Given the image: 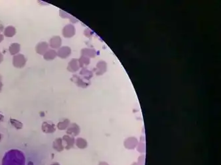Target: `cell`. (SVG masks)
I'll return each instance as SVG.
<instances>
[{"mask_svg": "<svg viewBox=\"0 0 221 165\" xmlns=\"http://www.w3.org/2000/svg\"><path fill=\"white\" fill-rule=\"evenodd\" d=\"M145 143H140L137 144V151H139L140 153H144L145 151Z\"/></svg>", "mask_w": 221, "mask_h": 165, "instance_id": "cell-23", "label": "cell"}, {"mask_svg": "<svg viewBox=\"0 0 221 165\" xmlns=\"http://www.w3.org/2000/svg\"><path fill=\"white\" fill-rule=\"evenodd\" d=\"M2 165H36L35 160H27L25 153L19 149H11L5 153Z\"/></svg>", "mask_w": 221, "mask_h": 165, "instance_id": "cell-1", "label": "cell"}, {"mask_svg": "<svg viewBox=\"0 0 221 165\" xmlns=\"http://www.w3.org/2000/svg\"><path fill=\"white\" fill-rule=\"evenodd\" d=\"M3 118H4V116L2 114V113L0 112V122H2L3 120Z\"/></svg>", "mask_w": 221, "mask_h": 165, "instance_id": "cell-24", "label": "cell"}, {"mask_svg": "<svg viewBox=\"0 0 221 165\" xmlns=\"http://www.w3.org/2000/svg\"><path fill=\"white\" fill-rule=\"evenodd\" d=\"M3 30V27L2 24H0V33H1L2 31Z\"/></svg>", "mask_w": 221, "mask_h": 165, "instance_id": "cell-28", "label": "cell"}, {"mask_svg": "<svg viewBox=\"0 0 221 165\" xmlns=\"http://www.w3.org/2000/svg\"><path fill=\"white\" fill-rule=\"evenodd\" d=\"M131 165H141V164H140L139 163H134V164H132Z\"/></svg>", "mask_w": 221, "mask_h": 165, "instance_id": "cell-30", "label": "cell"}, {"mask_svg": "<svg viewBox=\"0 0 221 165\" xmlns=\"http://www.w3.org/2000/svg\"><path fill=\"white\" fill-rule=\"evenodd\" d=\"M98 165H109L107 163H105V162H101L99 163V164Z\"/></svg>", "mask_w": 221, "mask_h": 165, "instance_id": "cell-27", "label": "cell"}, {"mask_svg": "<svg viewBox=\"0 0 221 165\" xmlns=\"http://www.w3.org/2000/svg\"><path fill=\"white\" fill-rule=\"evenodd\" d=\"M57 53L54 50H48L44 54V58L46 60H53V59H55L57 56Z\"/></svg>", "mask_w": 221, "mask_h": 165, "instance_id": "cell-17", "label": "cell"}, {"mask_svg": "<svg viewBox=\"0 0 221 165\" xmlns=\"http://www.w3.org/2000/svg\"><path fill=\"white\" fill-rule=\"evenodd\" d=\"M71 54V49L68 46H63L58 49L57 55L61 58H67Z\"/></svg>", "mask_w": 221, "mask_h": 165, "instance_id": "cell-7", "label": "cell"}, {"mask_svg": "<svg viewBox=\"0 0 221 165\" xmlns=\"http://www.w3.org/2000/svg\"><path fill=\"white\" fill-rule=\"evenodd\" d=\"M16 34V29L13 26H8L4 30V35L7 37H12Z\"/></svg>", "mask_w": 221, "mask_h": 165, "instance_id": "cell-16", "label": "cell"}, {"mask_svg": "<svg viewBox=\"0 0 221 165\" xmlns=\"http://www.w3.org/2000/svg\"><path fill=\"white\" fill-rule=\"evenodd\" d=\"M138 144V141L135 137H130L127 138L124 141V146L127 149H134Z\"/></svg>", "mask_w": 221, "mask_h": 165, "instance_id": "cell-4", "label": "cell"}, {"mask_svg": "<svg viewBox=\"0 0 221 165\" xmlns=\"http://www.w3.org/2000/svg\"><path fill=\"white\" fill-rule=\"evenodd\" d=\"M53 148L58 151H62V150L65 148L64 146L63 143H62V139L61 138H57L55 141L53 142Z\"/></svg>", "mask_w": 221, "mask_h": 165, "instance_id": "cell-15", "label": "cell"}, {"mask_svg": "<svg viewBox=\"0 0 221 165\" xmlns=\"http://www.w3.org/2000/svg\"><path fill=\"white\" fill-rule=\"evenodd\" d=\"M9 122H10V124L12 125V126L15 128H16L17 129H22L23 124L21 122H19V121L17 120V119H13V118L9 119Z\"/></svg>", "mask_w": 221, "mask_h": 165, "instance_id": "cell-20", "label": "cell"}, {"mask_svg": "<svg viewBox=\"0 0 221 165\" xmlns=\"http://www.w3.org/2000/svg\"><path fill=\"white\" fill-rule=\"evenodd\" d=\"M107 69V64L104 61H100L96 65V74L97 76H101L104 74Z\"/></svg>", "mask_w": 221, "mask_h": 165, "instance_id": "cell-9", "label": "cell"}, {"mask_svg": "<svg viewBox=\"0 0 221 165\" xmlns=\"http://www.w3.org/2000/svg\"><path fill=\"white\" fill-rule=\"evenodd\" d=\"M81 53H82V56H86L88 58H94L96 55V52L94 50L90 49V48L82 49Z\"/></svg>", "mask_w": 221, "mask_h": 165, "instance_id": "cell-13", "label": "cell"}, {"mask_svg": "<svg viewBox=\"0 0 221 165\" xmlns=\"http://www.w3.org/2000/svg\"><path fill=\"white\" fill-rule=\"evenodd\" d=\"M51 165H60V164L58 163H53V164H52Z\"/></svg>", "mask_w": 221, "mask_h": 165, "instance_id": "cell-31", "label": "cell"}, {"mask_svg": "<svg viewBox=\"0 0 221 165\" xmlns=\"http://www.w3.org/2000/svg\"><path fill=\"white\" fill-rule=\"evenodd\" d=\"M2 87V83L1 81V76H0V91H1Z\"/></svg>", "mask_w": 221, "mask_h": 165, "instance_id": "cell-29", "label": "cell"}, {"mask_svg": "<svg viewBox=\"0 0 221 165\" xmlns=\"http://www.w3.org/2000/svg\"><path fill=\"white\" fill-rule=\"evenodd\" d=\"M76 145L78 148L83 149H85L87 147L88 143H87V141H86V139L79 137L76 139Z\"/></svg>", "mask_w": 221, "mask_h": 165, "instance_id": "cell-18", "label": "cell"}, {"mask_svg": "<svg viewBox=\"0 0 221 165\" xmlns=\"http://www.w3.org/2000/svg\"><path fill=\"white\" fill-rule=\"evenodd\" d=\"M79 63H78V59H72V60L68 63V70L71 72H77L79 69Z\"/></svg>", "mask_w": 221, "mask_h": 165, "instance_id": "cell-10", "label": "cell"}, {"mask_svg": "<svg viewBox=\"0 0 221 165\" xmlns=\"http://www.w3.org/2000/svg\"><path fill=\"white\" fill-rule=\"evenodd\" d=\"M27 62L26 58H25L23 54H18L13 58V65L14 67L17 68L23 67Z\"/></svg>", "mask_w": 221, "mask_h": 165, "instance_id": "cell-2", "label": "cell"}, {"mask_svg": "<svg viewBox=\"0 0 221 165\" xmlns=\"http://www.w3.org/2000/svg\"><path fill=\"white\" fill-rule=\"evenodd\" d=\"M69 125H70V121L67 119H64L63 121L60 122L57 124V128H58V129H61V130H64V129H67Z\"/></svg>", "mask_w": 221, "mask_h": 165, "instance_id": "cell-19", "label": "cell"}, {"mask_svg": "<svg viewBox=\"0 0 221 165\" xmlns=\"http://www.w3.org/2000/svg\"><path fill=\"white\" fill-rule=\"evenodd\" d=\"M20 44L18 43H13L10 45V46L9 48V51L12 55L16 56L18 54V53L20 51Z\"/></svg>", "mask_w": 221, "mask_h": 165, "instance_id": "cell-14", "label": "cell"}, {"mask_svg": "<svg viewBox=\"0 0 221 165\" xmlns=\"http://www.w3.org/2000/svg\"><path fill=\"white\" fill-rule=\"evenodd\" d=\"M61 38L60 37L55 36L53 37L50 41V46L53 49H56L60 48L61 45Z\"/></svg>", "mask_w": 221, "mask_h": 165, "instance_id": "cell-12", "label": "cell"}, {"mask_svg": "<svg viewBox=\"0 0 221 165\" xmlns=\"http://www.w3.org/2000/svg\"><path fill=\"white\" fill-rule=\"evenodd\" d=\"M67 133L68 135H72V136H76L80 133V127L75 123L71 124L67 128Z\"/></svg>", "mask_w": 221, "mask_h": 165, "instance_id": "cell-5", "label": "cell"}, {"mask_svg": "<svg viewBox=\"0 0 221 165\" xmlns=\"http://www.w3.org/2000/svg\"><path fill=\"white\" fill-rule=\"evenodd\" d=\"M42 130L47 133H51L55 131V126L51 122H45L42 124Z\"/></svg>", "mask_w": 221, "mask_h": 165, "instance_id": "cell-6", "label": "cell"}, {"mask_svg": "<svg viewBox=\"0 0 221 165\" xmlns=\"http://www.w3.org/2000/svg\"><path fill=\"white\" fill-rule=\"evenodd\" d=\"M76 29L72 24H67L62 29V34L65 38H71L75 34Z\"/></svg>", "mask_w": 221, "mask_h": 165, "instance_id": "cell-3", "label": "cell"}, {"mask_svg": "<svg viewBox=\"0 0 221 165\" xmlns=\"http://www.w3.org/2000/svg\"><path fill=\"white\" fill-rule=\"evenodd\" d=\"M1 139H2V135L0 133V141H1Z\"/></svg>", "mask_w": 221, "mask_h": 165, "instance_id": "cell-32", "label": "cell"}, {"mask_svg": "<svg viewBox=\"0 0 221 165\" xmlns=\"http://www.w3.org/2000/svg\"><path fill=\"white\" fill-rule=\"evenodd\" d=\"M81 75H83V76H85V77L87 79H90V77H92V72H89L86 68H83L81 72Z\"/></svg>", "mask_w": 221, "mask_h": 165, "instance_id": "cell-22", "label": "cell"}, {"mask_svg": "<svg viewBox=\"0 0 221 165\" xmlns=\"http://www.w3.org/2000/svg\"><path fill=\"white\" fill-rule=\"evenodd\" d=\"M3 60V54L0 52V63H1Z\"/></svg>", "mask_w": 221, "mask_h": 165, "instance_id": "cell-25", "label": "cell"}, {"mask_svg": "<svg viewBox=\"0 0 221 165\" xmlns=\"http://www.w3.org/2000/svg\"><path fill=\"white\" fill-rule=\"evenodd\" d=\"M62 141L64 142V144H65V147L67 149H70L74 146V144H75V140L72 136H68V135H66V136H63L62 137Z\"/></svg>", "mask_w": 221, "mask_h": 165, "instance_id": "cell-8", "label": "cell"}, {"mask_svg": "<svg viewBox=\"0 0 221 165\" xmlns=\"http://www.w3.org/2000/svg\"><path fill=\"white\" fill-rule=\"evenodd\" d=\"M78 63H79L80 67H82L84 65H88L90 63V59L88 57L82 56L81 58L78 59Z\"/></svg>", "mask_w": 221, "mask_h": 165, "instance_id": "cell-21", "label": "cell"}, {"mask_svg": "<svg viewBox=\"0 0 221 165\" xmlns=\"http://www.w3.org/2000/svg\"><path fill=\"white\" fill-rule=\"evenodd\" d=\"M48 48V45L47 42H40L37 45L36 52L41 55L45 54V52L47 51Z\"/></svg>", "mask_w": 221, "mask_h": 165, "instance_id": "cell-11", "label": "cell"}, {"mask_svg": "<svg viewBox=\"0 0 221 165\" xmlns=\"http://www.w3.org/2000/svg\"><path fill=\"white\" fill-rule=\"evenodd\" d=\"M3 39H4V36L3 34H0V42H2L3 41Z\"/></svg>", "mask_w": 221, "mask_h": 165, "instance_id": "cell-26", "label": "cell"}]
</instances>
